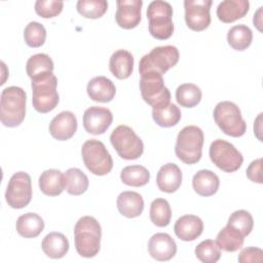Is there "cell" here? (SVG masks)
<instances>
[{
    "instance_id": "6da1fadb",
    "label": "cell",
    "mask_w": 263,
    "mask_h": 263,
    "mask_svg": "<svg viewBox=\"0 0 263 263\" xmlns=\"http://www.w3.org/2000/svg\"><path fill=\"white\" fill-rule=\"evenodd\" d=\"M102 228L91 216L81 217L74 226V243L77 253L84 258H92L101 249Z\"/></svg>"
},
{
    "instance_id": "7a4b0ae2",
    "label": "cell",
    "mask_w": 263,
    "mask_h": 263,
    "mask_svg": "<svg viewBox=\"0 0 263 263\" xmlns=\"http://www.w3.org/2000/svg\"><path fill=\"white\" fill-rule=\"evenodd\" d=\"M26 92L22 87L8 86L1 92L0 118L7 127L18 126L26 116Z\"/></svg>"
},
{
    "instance_id": "3957f363",
    "label": "cell",
    "mask_w": 263,
    "mask_h": 263,
    "mask_svg": "<svg viewBox=\"0 0 263 263\" xmlns=\"http://www.w3.org/2000/svg\"><path fill=\"white\" fill-rule=\"evenodd\" d=\"M203 142L202 129L196 125H187L178 134L175 153L186 164L197 163L202 155Z\"/></svg>"
},
{
    "instance_id": "277c9868",
    "label": "cell",
    "mask_w": 263,
    "mask_h": 263,
    "mask_svg": "<svg viewBox=\"0 0 263 263\" xmlns=\"http://www.w3.org/2000/svg\"><path fill=\"white\" fill-rule=\"evenodd\" d=\"M32 104L39 113H48L59 104V93L57 90L58 79L53 73H49L31 80Z\"/></svg>"
},
{
    "instance_id": "5b68a950",
    "label": "cell",
    "mask_w": 263,
    "mask_h": 263,
    "mask_svg": "<svg viewBox=\"0 0 263 263\" xmlns=\"http://www.w3.org/2000/svg\"><path fill=\"white\" fill-rule=\"evenodd\" d=\"M173 7L166 1H152L147 8L148 29L152 37L158 40H166L174 33Z\"/></svg>"
},
{
    "instance_id": "8992f818",
    "label": "cell",
    "mask_w": 263,
    "mask_h": 263,
    "mask_svg": "<svg viewBox=\"0 0 263 263\" xmlns=\"http://www.w3.org/2000/svg\"><path fill=\"white\" fill-rule=\"evenodd\" d=\"M213 116L216 124L225 135L233 138H238L245 135L247 123L236 104L229 101L218 103L214 109Z\"/></svg>"
},
{
    "instance_id": "52a82bcc",
    "label": "cell",
    "mask_w": 263,
    "mask_h": 263,
    "mask_svg": "<svg viewBox=\"0 0 263 263\" xmlns=\"http://www.w3.org/2000/svg\"><path fill=\"white\" fill-rule=\"evenodd\" d=\"M179 50L174 45H164L154 47L149 53L142 57L139 63V72L141 75L155 72L163 75L179 62Z\"/></svg>"
},
{
    "instance_id": "ba28073f",
    "label": "cell",
    "mask_w": 263,
    "mask_h": 263,
    "mask_svg": "<svg viewBox=\"0 0 263 263\" xmlns=\"http://www.w3.org/2000/svg\"><path fill=\"white\" fill-rule=\"evenodd\" d=\"M81 155L86 168L96 176L108 175L113 167V159L103 142L90 139L83 143Z\"/></svg>"
},
{
    "instance_id": "9c48e42d",
    "label": "cell",
    "mask_w": 263,
    "mask_h": 263,
    "mask_svg": "<svg viewBox=\"0 0 263 263\" xmlns=\"http://www.w3.org/2000/svg\"><path fill=\"white\" fill-rule=\"evenodd\" d=\"M110 142L117 154L126 160L138 159L144 152L141 138L127 125H118L110 135Z\"/></svg>"
},
{
    "instance_id": "30bf717a",
    "label": "cell",
    "mask_w": 263,
    "mask_h": 263,
    "mask_svg": "<svg viewBox=\"0 0 263 263\" xmlns=\"http://www.w3.org/2000/svg\"><path fill=\"white\" fill-rule=\"evenodd\" d=\"M209 155L212 162L225 173L236 172L243 162L242 154L231 143L217 139L212 142Z\"/></svg>"
},
{
    "instance_id": "8fae6325",
    "label": "cell",
    "mask_w": 263,
    "mask_h": 263,
    "mask_svg": "<svg viewBox=\"0 0 263 263\" xmlns=\"http://www.w3.org/2000/svg\"><path fill=\"white\" fill-rule=\"evenodd\" d=\"M140 90L143 100L153 108L170 103L171 92L164 85L161 74L149 72L141 75Z\"/></svg>"
},
{
    "instance_id": "7c38bea8",
    "label": "cell",
    "mask_w": 263,
    "mask_h": 263,
    "mask_svg": "<svg viewBox=\"0 0 263 263\" xmlns=\"http://www.w3.org/2000/svg\"><path fill=\"white\" fill-rule=\"evenodd\" d=\"M32 199V181L31 177L25 172H17L9 179L5 200L12 209H23L27 206Z\"/></svg>"
},
{
    "instance_id": "4fadbf2b",
    "label": "cell",
    "mask_w": 263,
    "mask_h": 263,
    "mask_svg": "<svg viewBox=\"0 0 263 263\" xmlns=\"http://www.w3.org/2000/svg\"><path fill=\"white\" fill-rule=\"evenodd\" d=\"M212 0H185V22L189 29L200 32L211 24Z\"/></svg>"
},
{
    "instance_id": "5bb4252c",
    "label": "cell",
    "mask_w": 263,
    "mask_h": 263,
    "mask_svg": "<svg viewBox=\"0 0 263 263\" xmlns=\"http://www.w3.org/2000/svg\"><path fill=\"white\" fill-rule=\"evenodd\" d=\"M113 121L112 112L105 107L91 106L87 108L82 117L84 129L91 135H102L106 133Z\"/></svg>"
},
{
    "instance_id": "9a60e30c",
    "label": "cell",
    "mask_w": 263,
    "mask_h": 263,
    "mask_svg": "<svg viewBox=\"0 0 263 263\" xmlns=\"http://www.w3.org/2000/svg\"><path fill=\"white\" fill-rule=\"evenodd\" d=\"M115 20L122 29H134L141 22L142 0H117Z\"/></svg>"
},
{
    "instance_id": "2e32d148",
    "label": "cell",
    "mask_w": 263,
    "mask_h": 263,
    "mask_svg": "<svg viewBox=\"0 0 263 263\" xmlns=\"http://www.w3.org/2000/svg\"><path fill=\"white\" fill-rule=\"evenodd\" d=\"M148 252L157 261H168L175 257L177 245L170 234L158 232L153 234L149 239Z\"/></svg>"
},
{
    "instance_id": "e0dca14e",
    "label": "cell",
    "mask_w": 263,
    "mask_h": 263,
    "mask_svg": "<svg viewBox=\"0 0 263 263\" xmlns=\"http://www.w3.org/2000/svg\"><path fill=\"white\" fill-rule=\"evenodd\" d=\"M77 118L71 111H63L52 118L49 123V133L58 141L71 139L77 130Z\"/></svg>"
},
{
    "instance_id": "ac0fdd59",
    "label": "cell",
    "mask_w": 263,
    "mask_h": 263,
    "mask_svg": "<svg viewBox=\"0 0 263 263\" xmlns=\"http://www.w3.org/2000/svg\"><path fill=\"white\" fill-rule=\"evenodd\" d=\"M174 231L177 237L181 240L192 241L201 235L203 231V222L195 215H184L176 221Z\"/></svg>"
},
{
    "instance_id": "d6986e66",
    "label": "cell",
    "mask_w": 263,
    "mask_h": 263,
    "mask_svg": "<svg viewBox=\"0 0 263 263\" xmlns=\"http://www.w3.org/2000/svg\"><path fill=\"white\" fill-rule=\"evenodd\" d=\"M182 171L176 163L162 165L156 176V184L160 191L166 193L176 192L182 184Z\"/></svg>"
},
{
    "instance_id": "ffe728a7",
    "label": "cell",
    "mask_w": 263,
    "mask_h": 263,
    "mask_svg": "<svg viewBox=\"0 0 263 263\" xmlns=\"http://www.w3.org/2000/svg\"><path fill=\"white\" fill-rule=\"evenodd\" d=\"M86 91L92 101L109 103L115 97L116 87L109 78L105 76H97L88 81Z\"/></svg>"
},
{
    "instance_id": "44dd1931",
    "label": "cell",
    "mask_w": 263,
    "mask_h": 263,
    "mask_svg": "<svg viewBox=\"0 0 263 263\" xmlns=\"http://www.w3.org/2000/svg\"><path fill=\"white\" fill-rule=\"evenodd\" d=\"M249 9L250 2L248 0H224L217 7V16L221 22L230 24L243 17Z\"/></svg>"
},
{
    "instance_id": "7402d4cb",
    "label": "cell",
    "mask_w": 263,
    "mask_h": 263,
    "mask_svg": "<svg viewBox=\"0 0 263 263\" xmlns=\"http://www.w3.org/2000/svg\"><path fill=\"white\" fill-rule=\"evenodd\" d=\"M118 212L126 218H137L144 210V199L142 195L135 191L121 192L116 200Z\"/></svg>"
},
{
    "instance_id": "603a6c76",
    "label": "cell",
    "mask_w": 263,
    "mask_h": 263,
    "mask_svg": "<svg viewBox=\"0 0 263 263\" xmlns=\"http://www.w3.org/2000/svg\"><path fill=\"white\" fill-rule=\"evenodd\" d=\"M109 70L118 79L128 78L134 70L133 54L125 49L116 50L110 58Z\"/></svg>"
},
{
    "instance_id": "cb8c5ba5",
    "label": "cell",
    "mask_w": 263,
    "mask_h": 263,
    "mask_svg": "<svg viewBox=\"0 0 263 263\" xmlns=\"http://www.w3.org/2000/svg\"><path fill=\"white\" fill-rule=\"evenodd\" d=\"M220 186L219 177L210 170H200L192 178V187L200 196L214 195Z\"/></svg>"
},
{
    "instance_id": "d4e9b609",
    "label": "cell",
    "mask_w": 263,
    "mask_h": 263,
    "mask_svg": "<svg viewBox=\"0 0 263 263\" xmlns=\"http://www.w3.org/2000/svg\"><path fill=\"white\" fill-rule=\"evenodd\" d=\"M69 240L61 232H49L41 242L43 253L51 259L63 258L69 251Z\"/></svg>"
},
{
    "instance_id": "484cf974",
    "label": "cell",
    "mask_w": 263,
    "mask_h": 263,
    "mask_svg": "<svg viewBox=\"0 0 263 263\" xmlns=\"http://www.w3.org/2000/svg\"><path fill=\"white\" fill-rule=\"evenodd\" d=\"M39 188L47 196H58L65 190L64 174L54 168L44 171L39 177Z\"/></svg>"
},
{
    "instance_id": "4316f807",
    "label": "cell",
    "mask_w": 263,
    "mask_h": 263,
    "mask_svg": "<svg viewBox=\"0 0 263 263\" xmlns=\"http://www.w3.org/2000/svg\"><path fill=\"white\" fill-rule=\"evenodd\" d=\"M15 229L21 236L25 238H34L43 231L44 221L36 213H27L17 218Z\"/></svg>"
},
{
    "instance_id": "83f0119b",
    "label": "cell",
    "mask_w": 263,
    "mask_h": 263,
    "mask_svg": "<svg viewBox=\"0 0 263 263\" xmlns=\"http://www.w3.org/2000/svg\"><path fill=\"white\" fill-rule=\"evenodd\" d=\"M216 241L221 250L225 252H236L243 246L245 236L234 227L226 225L217 234Z\"/></svg>"
},
{
    "instance_id": "f1b7e54d",
    "label": "cell",
    "mask_w": 263,
    "mask_h": 263,
    "mask_svg": "<svg viewBox=\"0 0 263 263\" xmlns=\"http://www.w3.org/2000/svg\"><path fill=\"white\" fill-rule=\"evenodd\" d=\"M181 110L173 103L152 109V117L155 123L161 127H172L181 120Z\"/></svg>"
},
{
    "instance_id": "f546056e",
    "label": "cell",
    "mask_w": 263,
    "mask_h": 263,
    "mask_svg": "<svg viewBox=\"0 0 263 263\" xmlns=\"http://www.w3.org/2000/svg\"><path fill=\"white\" fill-rule=\"evenodd\" d=\"M53 69V62L46 53H36L29 58L26 64V71L31 80L52 73Z\"/></svg>"
},
{
    "instance_id": "4dcf8cb0",
    "label": "cell",
    "mask_w": 263,
    "mask_h": 263,
    "mask_svg": "<svg viewBox=\"0 0 263 263\" xmlns=\"http://www.w3.org/2000/svg\"><path fill=\"white\" fill-rule=\"evenodd\" d=\"M65 189L71 195L83 194L89 185L87 176L77 167H71L64 174Z\"/></svg>"
},
{
    "instance_id": "1f68e13d",
    "label": "cell",
    "mask_w": 263,
    "mask_h": 263,
    "mask_svg": "<svg viewBox=\"0 0 263 263\" xmlns=\"http://www.w3.org/2000/svg\"><path fill=\"white\" fill-rule=\"evenodd\" d=\"M227 41L233 49L239 51L245 50L253 41V32L243 24L235 25L229 29L227 33Z\"/></svg>"
},
{
    "instance_id": "d6a6232c",
    "label": "cell",
    "mask_w": 263,
    "mask_h": 263,
    "mask_svg": "<svg viewBox=\"0 0 263 263\" xmlns=\"http://www.w3.org/2000/svg\"><path fill=\"white\" fill-rule=\"evenodd\" d=\"M120 179L123 184L133 187L145 186L150 180L149 171L139 164L127 165L120 173Z\"/></svg>"
},
{
    "instance_id": "836d02e7",
    "label": "cell",
    "mask_w": 263,
    "mask_h": 263,
    "mask_svg": "<svg viewBox=\"0 0 263 263\" xmlns=\"http://www.w3.org/2000/svg\"><path fill=\"white\" fill-rule=\"evenodd\" d=\"M202 92L200 88L193 83H183L176 90V100L181 107L193 108L201 101Z\"/></svg>"
},
{
    "instance_id": "e575fe53",
    "label": "cell",
    "mask_w": 263,
    "mask_h": 263,
    "mask_svg": "<svg viewBox=\"0 0 263 263\" xmlns=\"http://www.w3.org/2000/svg\"><path fill=\"white\" fill-rule=\"evenodd\" d=\"M150 220L157 227H165L170 224L172 210L164 198H156L150 204Z\"/></svg>"
},
{
    "instance_id": "d590c367",
    "label": "cell",
    "mask_w": 263,
    "mask_h": 263,
    "mask_svg": "<svg viewBox=\"0 0 263 263\" xmlns=\"http://www.w3.org/2000/svg\"><path fill=\"white\" fill-rule=\"evenodd\" d=\"M78 13L86 18H100L108 9L106 0H79L76 4Z\"/></svg>"
},
{
    "instance_id": "8d00e7d4",
    "label": "cell",
    "mask_w": 263,
    "mask_h": 263,
    "mask_svg": "<svg viewBox=\"0 0 263 263\" xmlns=\"http://www.w3.org/2000/svg\"><path fill=\"white\" fill-rule=\"evenodd\" d=\"M194 252L196 258L203 263H216L221 258V249L213 239L202 240L196 246Z\"/></svg>"
},
{
    "instance_id": "74e56055",
    "label": "cell",
    "mask_w": 263,
    "mask_h": 263,
    "mask_svg": "<svg viewBox=\"0 0 263 263\" xmlns=\"http://www.w3.org/2000/svg\"><path fill=\"white\" fill-rule=\"evenodd\" d=\"M24 39L30 47H40L46 39V30L38 22H30L24 30Z\"/></svg>"
},
{
    "instance_id": "f35d334b",
    "label": "cell",
    "mask_w": 263,
    "mask_h": 263,
    "mask_svg": "<svg viewBox=\"0 0 263 263\" xmlns=\"http://www.w3.org/2000/svg\"><path fill=\"white\" fill-rule=\"evenodd\" d=\"M227 224L237 229L246 237L253 230L254 220L252 215L248 211L238 210L230 215Z\"/></svg>"
},
{
    "instance_id": "ab89813d",
    "label": "cell",
    "mask_w": 263,
    "mask_h": 263,
    "mask_svg": "<svg viewBox=\"0 0 263 263\" xmlns=\"http://www.w3.org/2000/svg\"><path fill=\"white\" fill-rule=\"evenodd\" d=\"M64 7L63 1L58 0H37L35 2L36 13L44 18H50L59 15Z\"/></svg>"
},
{
    "instance_id": "60d3db41",
    "label": "cell",
    "mask_w": 263,
    "mask_h": 263,
    "mask_svg": "<svg viewBox=\"0 0 263 263\" xmlns=\"http://www.w3.org/2000/svg\"><path fill=\"white\" fill-rule=\"evenodd\" d=\"M263 260V251L259 248L249 247L243 249L238 255L239 263H249V262H262Z\"/></svg>"
},
{
    "instance_id": "b9f144b4",
    "label": "cell",
    "mask_w": 263,
    "mask_h": 263,
    "mask_svg": "<svg viewBox=\"0 0 263 263\" xmlns=\"http://www.w3.org/2000/svg\"><path fill=\"white\" fill-rule=\"evenodd\" d=\"M262 158L253 160L247 168V177L254 183L262 184Z\"/></svg>"
},
{
    "instance_id": "7bdbcfd3",
    "label": "cell",
    "mask_w": 263,
    "mask_h": 263,
    "mask_svg": "<svg viewBox=\"0 0 263 263\" xmlns=\"http://www.w3.org/2000/svg\"><path fill=\"white\" fill-rule=\"evenodd\" d=\"M262 8L263 7H260L258 9V11L256 12V14H254V18H253V22H254V25L257 26V28L261 31L260 29V25H261V11H262Z\"/></svg>"
}]
</instances>
